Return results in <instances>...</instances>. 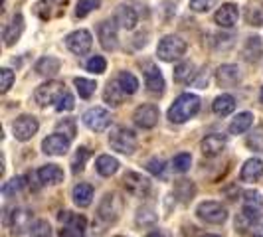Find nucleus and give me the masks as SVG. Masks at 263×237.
Here are the masks:
<instances>
[{"instance_id": "f257e3e1", "label": "nucleus", "mask_w": 263, "mask_h": 237, "mask_svg": "<svg viewBox=\"0 0 263 237\" xmlns=\"http://www.w3.org/2000/svg\"><path fill=\"white\" fill-rule=\"evenodd\" d=\"M198 111H200V97L194 93H182L168 109V118H171V123L180 125L194 117Z\"/></svg>"}, {"instance_id": "f03ea898", "label": "nucleus", "mask_w": 263, "mask_h": 237, "mask_svg": "<svg viewBox=\"0 0 263 237\" xmlns=\"http://www.w3.org/2000/svg\"><path fill=\"white\" fill-rule=\"evenodd\" d=\"M109 145H111L113 150H117L121 154H133L137 150L139 141H137V134L131 129L117 127V129H113L111 134H109Z\"/></svg>"}, {"instance_id": "7ed1b4c3", "label": "nucleus", "mask_w": 263, "mask_h": 237, "mask_svg": "<svg viewBox=\"0 0 263 237\" xmlns=\"http://www.w3.org/2000/svg\"><path fill=\"white\" fill-rule=\"evenodd\" d=\"M188 50V44L180 36H164L158 42L157 55L162 62H174L178 57H182Z\"/></svg>"}, {"instance_id": "20e7f679", "label": "nucleus", "mask_w": 263, "mask_h": 237, "mask_svg": "<svg viewBox=\"0 0 263 237\" xmlns=\"http://www.w3.org/2000/svg\"><path fill=\"white\" fill-rule=\"evenodd\" d=\"M121 211H123V198L119 194H107L101 200L99 208H97V218L105 225L115 224L119 220V215H121Z\"/></svg>"}, {"instance_id": "39448f33", "label": "nucleus", "mask_w": 263, "mask_h": 237, "mask_svg": "<svg viewBox=\"0 0 263 237\" xmlns=\"http://www.w3.org/2000/svg\"><path fill=\"white\" fill-rule=\"evenodd\" d=\"M32 218L34 213L28 210V208H14L8 215H6V225L10 227V233L12 235H22L26 233L28 229H32Z\"/></svg>"}, {"instance_id": "423d86ee", "label": "nucleus", "mask_w": 263, "mask_h": 237, "mask_svg": "<svg viewBox=\"0 0 263 237\" xmlns=\"http://www.w3.org/2000/svg\"><path fill=\"white\" fill-rule=\"evenodd\" d=\"M196 215L202 222H206V224L220 225L228 220V210H226V206H222L220 202H212L210 200V202H202L198 206Z\"/></svg>"}, {"instance_id": "0eeeda50", "label": "nucleus", "mask_w": 263, "mask_h": 237, "mask_svg": "<svg viewBox=\"0 0 263 237\" xmlns=\"http://www.w3.org/2000/svg\"><path fill=\"white\" fill-rule=\"evenodd\" d=\"M60 222H62V229H60V237H83L85 235V218L83 215H76L71 211H62L60 213Z\"/></svg>"}, {"instance_id": "6e6552de", "label": "nucleus", "mask_w": 263, "mask_h": 237, "mask_svg": "<svg viewBox=\"0 0 263 237\" xmlns=\"http://www.w3.org/2000/svg\"><path fill=\"white\" fill-rule=\"evenodd\" d=\"M66 93L64 89V83L60 81H48V83H42L38 89L34 91V99L40 107H48L52 103H58V99Z\"/></svg>"}, {"instance_id": "1a4fd4ad", "label": "nucleus", "mask_w": 263, "mask_h": 237, "mask_svg": "<svg viewBox=\"0 0 263 237\" xmlns=\"http://www.w3.org/2000/svg\"><path fill=\"white\" fill-rule=\"evenodd\" d=\"M38 129H40V123L34 115H22V117L16 118L12 125L14 136H16L18 141H22V143L30 141V139L38 132Z\"/></svg>"}, {"instance_id": "9d476101", "label": "nucleus", "mask_w": 263, "mask_h": 237, "mask_svg": "<svg viewBox=\"0 0 263 237\" xmlns=\"http://www.w3.org/2000/svg\"><path fill=\"white\" fill-rule=\"evenodd\" d=\"M66 46L69 52H73L76 55H85V53L91 50L93 38L87 30H76L71 34H67Z\"/></svg>"}, {"instance_id": "9b49d317", "label": "nucleus", "mask_w": 263, "mask_h": 237, "mask_svg": "<svg viewBox=\"0 0 263 237\" xmlns=\"http://www.w3.org/2000/svg\"><path fill=\"white\" fill-rule=\"evenodd\" d=\"M83 123L85 127L93 132H103L111 125V115L103 107H93L83 115Z\"/></svg>"}, {"instance_id": "f8f14e48", "label": "nucleus", "mask_w": 263, "mask_h": 237, "mask_svg": "<svg viewBox=\"0 0 263 237\" xmlns=\"http://www.w3.org/2000/svg\"><path fill=\"white\" fill-rule=\"evenodd\" d=\"M123 186L125 190L135 198H145L151 192V182L148 178H145L143 174L139 172H127L125 178H123Z\"/></svg>"}, {"instance_id": "ddd939ff", "label": "nucleus", "mask_w": 263, "mask_h": 237, "mask_svg": "<svg viewBox=\"0 0 263 237\" xmlns=\"http://www.w3.org/2000/svg\"><path fill=\"white\" fill-rule=\"evenodd\" d=\"M69 143H71L69 136H66L64 132H55V134H50L48 139H44L42 150L48 156H62L69 150Z\"/></svg>"}, {"instance_id": "4468645a", "label": "nucleus", "mask_w": 263, "mask_h": 237, "mask_svg": "<svg viewBox=\"0 0 263 237\" xmlns=\"http://www.w3.org/2000/svg\"><path fill=\"white\" fill-rule=\"evenodd\" d=\"M158 117H160L158 107L151 105V103L139 105L135 109V113H133V121H135L137 127H141V129H153V127H157Z\"/></svg>"}, {"instance_id": "2eb2a0df", "label": "nucleus", "mask_w": 263, "mask_h": 237, "mask_svg": "<svg viewBox=\"0 0 263 237\" xmlns=\"http://www.w3.org/2000/svg\"><path fill=\"white\" fill-rule=\"evenodd\" d=\"M97 36H99V44H101V48L107 50V52H113V50H117V44H119V36H117V26H115V22H101L99 26H97Z\"/></svg>"}, {"instance_id": "dca6fc26", "label": "nucleus", "mask_w": 263, "mask_h": 237, "mask_svg": "<svg viewBox=\"0 0 263 237\" xmlns=\"http://www.w3.org/2000/svg\"><path fill=\"white\" fill-rule=\"evenodd\" d=\"M239 18V8L232 2H226L218 8V12L214 14V22L220 28H234Z\"/></svg>"}, {"instance_id": "f3484780", "label": "nucleus", "mask_w": 263, "mask_h": 237, "mask_svg": "<svg viewBox=\"0 0 263 237\" xmlns=\"http://www.w3.org/2000/svg\"><path fill=\"white\" fill-rule=\"evenodd\" d=\"M22 32H24V16L18 12L12 16V20H10V24L4 28V32H2V38H4V46H14L20 36H22Z\"/></svg>"}, {"instance_id": "a211bd4d", "label": "nucleus", "mask_w": 263, "mask_h": 237, "mask_svg": "<svg viewBox=\"0 0 263 237\" xmlns=\"http://www.w3.org/2000/svg\"><path fill=\"white\" fill-rule=\"evenodd\" d=\"M239 79H241L239 67L232 66V64L220 66L218 67V71H216V81H218L220 87H234Z\"/></svg>"}, {"instance_id": "6ab92c4d", "label": "nucleus", "mask_w": 263, "mask_h": 237, "mask_svg": "<svg viewBox=\"0 0 263 237\" xmlns=\"http://www.w3.org/2000/svg\"><path fill=\"white\" fill-rule=\"evenodd\" d=\"M259 220H261V208H257V206H248V204H246V208L241 210V213H237L236 227L239 231H246V229L253 227V224L259 222Z\"/></svg>"}, {"instance_id": "aec40b11", "label": "nucleus", "mask_w": 263, "mask_h": 237, "mask_svg": "<svg viewBox=\"0 0 263 237\" xmlns=\"http://www.w3.org/2000/svg\"><path fill=\"white\" fill-rule=\"evenodd\" d=\"M224 148H226V139L222 136V134H208V136L202 141V145H200L202 154L208 158L218 156Z\"/></svg>"}, {"instance_id": "412c9836", "label": "nucleus", "mask_w": 263, "mask_h": 237, "mask_svg": "<svg viewBox=\"0 0 263 237\" xmlns=\"http://www.w3.org/2000/svg\"><path fill=\"white\" fill-rule=\"evenodd\" d=\"M36 174H38L42 184L55 186V184H60V182H64V170H62L58 164H46V166H42Z\"/></svg>"}, {"instance_id": "4be33fe9", "label": "nucleus", "mask_w": 263, "mask_h": 237, "mask_svg": "<svg viewBox=\"0 0 263 237\" xmlns=\"http://www.w3.org/2000/svg\"><path fill=\"white\" fill-rule=\"evenodd\" d=\"M145 85L146 89L151 93H160L164 91V77H162V73H160V69L157 66H148L145 71Z\"/></svg>"}, {"instance_id": "5701e85b", "label": "nucleus", "mask_w": 263, "mask_h": 237, "mask_svg": "<svg viewBox=\"0 0 263 237\" xmlns=\"http://www.w3.org/2000/svg\"><path fill=\"white\" fill-rule=\"evenodd\" d=\"M241 180L243 182H257L263 176V162L259 158H250L241 168Z\"/></svg>"}, {"instance_id": "b1692460", "label": "nucleus", "mask_w": 263, "mask_h": 237, "mask_svg": "<svg viewBox=\"0 0 263 237\" xmlns=\"http://www.w3.org/2000/svg\"><path fill=\"white\" fill-rule=\"evenodd\" d=\"M261 55H263L261 38H259V36H251V38H248L246 46H243V57H246V62L255 64V62L261 60Z\"/></svg>"}, {"instance_id": "393cba45", "label": "nucleus", "mask_w": 263, "mask_h": 237, "mask_svg": "<svg viewBox=\"0 0 263 237\" xmlns=\"http://www.w3.org/2000/svg\"><path fill=\"white\" fill-rule=\"evenodd\" d=\"M117 22L125 30H135L137 22H139V14L133 6H127V4H121L117 8Z\"/></svg>"}, {"instance_id": "a878e982", "label": "nucleus", "mask_w": 263, "mask_h": 237, "mask_svg": "<svg viewBox=\"0 0 263 237\" xmlns=\"http://www.w3.org/2000/svg\"><path fill=\"white\" fill-rule=\"evenodd\" d=\"M60 67H62V62H60L58 57L46 55V57L38 60V64H36V73H38V75H44V77H52V75H55V73L60 71Z\"/></svg>"}, {"instance_id": "bb28decb", "label": "nucleus", "mask_w": 263, "mask_h": 237, "mask_svg": "<svg viewBox=\"0 0 263 237\" xmlns=\"http://www.w3.org/2000/svg\"><path fill=\"white\" fill-rule=\"evenodd\" d=\"M234 109H236V99H234L232 95H228V93L216 97L214 103H212V111H214L216 115H220V117H226V115L234 113Z\"/></svg>"}, {"instance_id": "cd10ccee", "label": "nucleus", "mask_w": 263, "mask_h": 237, "mask_svg": "<svg viewBox=\"0 0 263 237\" xmlns=\"http://www.w3.org/2000/svg\"><path fill=\"white\" fill-rule=\"evenodd\" d=\"M71 198L78 208H87L93 200V186L91 184H78L71 192Z\"/></svg>"}, {"instance_id": "c85d7f7f", "label": "nucleus", "mask_w": 263, "mask_h": 237, "mask_svg": "<svg viewBox=\"0 0 263 237\" xmlns=\"http://www.w3.org/2000/svg\"><path fill=\"white\" fill-rule=\"evenodd\" d=\"M127 95L123 93V89L117 85V81L113 79V81H109L105 87V91H103V99H105L107 105L111 107H119L121 103H123V99H125Z\"/></svg>"}, {"instance_id": "c756f323", "label": "nucleus", "mask_w": 263, "mask_h": 237, "mask_svg": "<svg viewBox=\"0 0 263 237\" xmlns=\"http://www.w3.org/2000/svg\"><path fill=\"white\" fill-rule=\"evenodd\" d=\"M115 81H117V85L123 89L125 95H135L137 89H139V79L135 77L131 71H121V73H117Z\"/></svg>"}, {"instance_id": "7c9ffc66", "label": "nucleus", "mask_w": 263, "mask_h": 237, "mask_svg": "<svg viewBox=\"0 0 263 237\" xmlns=\"http://www.w3.org/2000/svg\"><path fill=\"white\" fill-rule=\"evenodd\" d=\"M246 20L250 26H263V2L253 0L246 8Z\"/></svg>"}, {"instance_id": "2f4dec72", "label": "nucleus", "mask_w": 263, "mask_h": 237, "mask_svg": "<svg viewBox=\"0 0 263 237\" xmlns=\"http://www.w3.org/2000/svg\"><path fill=\"white\" fill-rule=\"evenodd\" d=\"M95 166H97V172H99L101 176L109 178V176H113V174L119 170V160L113 156H109V154H103V156L97 158Z\"/></svg>"}, {"instance_id": "473e14b6", "label": "nucleus", "mask_w": 263, "mask_h": 237, "mask_svg": "<svg viewBox=\"0 0 263 237\" xmlns=\"http://www.w3.org/2000/svg\"><path fill=\"white\" fill-rule=\"evenodd\" d=\"M194 194H196V188L190 180H178L174 184V196L178 198L182 204H188L194 198Z\"/></svg>"}, {"instance_id": "72a5a7b5", "label": "nucleus", "mask_w": 263, "mask_h": 237, "mask_svg": "<svg viewBox=\"0 0 263 237\" xmlns=\"http://www.w3.org/2000/svg\"><path fill=\"white\" fill-rule=\"evenodd\" d=\"M253 125V115L251 113H239L232 123H230V132L232 134H241V132L250 131Z\"/></svg>"}, {"instance_id": "f704fd0d", "label": "nucleus", "mask_w": 263, "mask_h": 237, "mask_svg": "<svg viewBox=\"0 0 263 237\" xmlns=\"http://www.w3.org/2000/svg\"><path fill=\"white\" fill-rule=\"evenodd\" d=\"M76 89H78L79 97H83V99H89L93 93H95V81H91V79H85V77H76Z\"/></svg>"}, {"instance_id": "c9c22d12", "label": "nucleus", "mask_w": 263, "mask_h": 237, "mask_svg": "<svg viewBox=\"0 0 263 237\" xmlns=\"http://www.w3.org/2000/svg\"><path fill=\"white\" fill-rule=\"evenodd\" d=\"M157 213H155V210L153 208H148V206H145V208H141V210L137 211V225H143V227H146V225H155L157 224Z\"/></svg>"}, {"instance_id": "e433bc0d", "label": "nucleus", "mask_w": 263, "mask_h": 237, "mask_svg": "<svg viewBox=\"0 0 263 237\" xmlns=\"http://www.w3.org/2000/svg\"><path fill=\"white\" fill-rule=\"evenodd\" d=\"M99 6H101V0H79L78 6H76V16L78 18H85L87 14L97 10Z\"/></svg>"}, {"instance_id": "4c0bfd02", "label": "nucleus", "mask_w": 263, "mask_h": 237, "mask_svg": "<svg viewBox=\"0 0 263 237\" xmlns=\"http://www.w3.org/2000/svg\"><path fill=\"white\" fill-rule=\"evenodd\" d=\"M192 73H194V66L190 62H182V64H178L174 67V81L184 83V81L192 77Z\"/></svg>"}, {"instance_id": "58836bf2", "label": "nucleus", "mask_w": 263, "mask_h": 237, "mask_svg": "<svg viewBox=\"0 0 263 237\" xmlns=\"http://www.w3.org/2000/svg\"><path fill=\"white\" fill-rule=\"evenodd\" d=\"M26 178L24 176H18V178H12L10 182H4V186H2V194L6 198H10L14 196L16 192H20L24 186H26V182H24Z\"/></svg>"}, {"instance_id": "ea45409f", "label": "nucleus", "mask_w": 263, "mask_h": 237, "mask_svg": "<svg viewBox=\"0 0 263 237\" xmlns=\"http://www.w3.org/2000/svg\"><path fill=\"white\" fill-rule=\"evenodd\" d=\"M248 146L253 148V150H257V152H263V125L255 127L253 132L248 136Z\"/></svg>"}, {"instance_id": "a19ab883", "label": "nucleus", "mask_w": 263, "mask_h": 237, "mask_svg": "<svg viewBox=\"0 0 263 237\" xmlns=\"http://www.w3.org/2000/svg\"><path fill=\"white\" fill-rule=\"evenodd\" d=\"M190 164H192V156L188 152H180V154H176V156L172 158V168H174V172H186L190 168Z\"/></svg>"}, {"instance_id": "79ce46f5", "label": "nucleus", "mask_w": 263, "mask_h": 237, "mask_svg": "<svg viewBox=\"0 0 263 237\" xmlns=\"http://www.w3.org/2000/svg\"><path fill=\"white\" fill-rule=\"evenodd\" d=\"M30 237H52V227L46 220H38L30 229Z\"/></svg>"}, {"instance_id": "37998d69", "label": "nucleus", "mask_w": 263, "mask_h": 237, "mask_svg": "<svg viewBox=\"0 0 263 237\" xmlns=\"http://www.w3.org/2000/svg\"><path fill=\"white\" fill-rule=\"evenodd\" d=\"M85 67H87V71H91V73H105L107 69V62L103 55H93L91 60L85 64Z\"/></svg>"}, {"instance_id": "c03bdc74", "label": "nucleus", "mask_w": 263, "mask_h": 237, "mask_svg": "<svg viewBox=\"0 0 263 237\" xmlns=\"http://www.w3.org/2000/svg\"><path fill=\"white\" fill-rule=\"evenodd\" d=\"M87 158H89V150H87V148H78L76 156H73V160H71V170L73 172L83 170V166H85Z\"/></svg>"}, {"instance_id": "a18cd8bd", "label": "nucleus", "mask_w": 263, "mask_h": 237, "mask_svg": "<svg viewBox=\"0 0 263 237\" xmlns=\"http://www.w3.org/2000/svg\"><path fill=\"white\" fill-rule=\"evenodd\" d=\"M14 83V71L8 67H2L0 69V91L6 93Z\"/></svg>"}, {"instance_id": "49530a36", "label": "nucleus", "mask_w": 263, "mask_h": 237, "mask_svg": "<svg viewBox=\"0 0 263 237\" xmlns=\"http://www.w3.org/2000/svg\"><path fill=\"white\" fill-rule=\"evenodd\" d=\"M146 170L151 172L153 176H164V170H166V164H164V160H160V158H151L148 162H146Z\"/></svg>"}, {"instance_id": "de8ad7c7", "label": "nucleus", "mask_w": 263, "mask_h": 237, "mask_svg": "<svg viewBox=\"0 0 263 237\" xmlns=\"http://www.w3.org/2000/svg\"><path fill=\"white\" fill-rule=\"evenodd\" d=\"M55 131L64 132L66 136L73 139V136H76V121H73V118H64V121H60V123L55 125Z\"/></svg>"}, {"instance_id": "09e8293b", "label": "nucleus", "mask_w": 263, "mask_h": 237, "mask_svg": "<svg viewBox=\"0 0 263 237\" xmlns=\"http://www.w3.org/2000/svg\"><path fill=\"white\" fill-rule=\"evenodd\" d=\"M76 107V101H73V95L71 93H64L60 99H58V103H55V109L60 111V113H64V111H71Z\"/></svg>"}, {"instance_id": "8fccbe9b", "label": "nucleus", "mask_w": 263, "mask_h": 237, "mask_svg": "<svg viewBox=\"0 0 263 237\" xmlns=\"http://www.w3.org/2000/svg\"><path fill=\"white\" fill-rule=\"evenodd\" d=\"M216 0H190V10L194 12H208L210 8H214Z\"/></svg>"}, {"instance_id": "3c124183", "label": "nucleus", "mask_w": 263, "mask_h": 237, "mask_svg": "<svg viewBox=\"0 0 263 237\" xmlns=\"http://www.w3.org/2000/svg\"><path fill=\"white\" fill-rule=\"evenodd\" d=\"M246 204H248V206H257V208H261V204H263L261 194H259V192H246Z\"/></svg>"}, {"instance_id": "603ef678", "label": "nucleus", "mask_w": 263, "mask_h": 237, "mask_svg": "<svg viewBox=\"0 0 263 237\" xmlns=\"http://www.w3.org/2000/svg\"><path fill=\"white\" fill-rule=\"evenodd\" d=\"M253 237H263V224L253 227Z\"/></svg>"}, {"instance_id": "864d4df0", "label": "nucleus", "mask_w": 263, "mask_h": 237, "mask_svg": "<svg viewBox=\"0 0 263 237\" xmlns=\"http://www.w3.org/2000/svg\"><path fill=\"white\" fill-rule=\"evenodd\" d=\"M146 237H166V233H164V231H160V229H155V231H151Z\"/></svg>"}, {"instance_id": "5fc2aeb1", "label": "nucleus", "mask_w": 263, "mask_h": 237, "mask_svg": "<svg viewBox=\"0 0 263 237\" xmlns=\"http://www.w3.org/2000/svg\"><path fill=\"white\" fill-rule=\"evenodd\" d=\"M259 101L263 103V87H261V93H259Z\"/></svg>"}, {"instance_id": "6e6d98bb", "label": "nucleus", "mask_w": 263, "mask_h": 237, "mask_svg": "<svg viewBox=\"0 0 263 237\" xmlns=\"http://www.w3.org/2000/svg\"><path fill=\"white\" fill-rule=\"evenodd\" d=\"M204 237H220V235H204Z\"/></svg>"}]
</instances>
